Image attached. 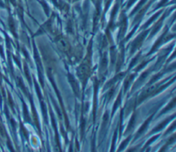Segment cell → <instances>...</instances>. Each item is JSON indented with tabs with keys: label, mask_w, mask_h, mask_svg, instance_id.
I'll list each match as a JSON object with an SVG mask.
<instances>
[{
	"label": "cell",
	"mask_w": 176,
	"mask_h": 152,
	"mask_svg": "<svg viewBox=\"0 0 176 152\" xmlns=\"http://www.w3.org/2000/svg\"><path fill=\"white\" fill-rule=\"evenodd\" d=\"M88 66L85 64H83V65H81L80 67L79 68V76H82V77H85V76H87V74L88 73Z\"/></svg>",
	"instance_id": "1"
},
{
	"label": "cell",
	"mask_w": 176,
	"mask_h": 152,
	"mask_svg": "<svg viewBox=\"0 0 176 152\" xmlns=\"http://www.w3.org/2000/svg\"><path fill=\"white\" fill-rule=\"evenodd\" d=\"M155 89H156V86H154V85H153V86L151 87H149V88H147V89L145 90V91L143 93V95L142 96H143V97H147V96L149 95L152 91H153L154 90H155Z\"/></svg>",
	"instance_id": "2"
}]
</instances>
